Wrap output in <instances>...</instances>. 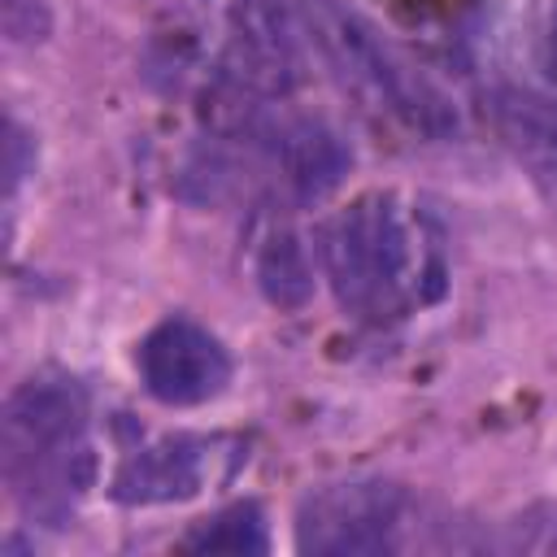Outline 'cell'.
Segmentation results:
<instances>
[{
    "instance_id": "cell-1",
    "label": "cell",
    "mask_w": 557,
    "mask_h": 557,
    "mask_svg": "<svg viewBox=\"0 0 557 557\" xmlns=\"http://www.w3.org/2000/svg\"><path fill=\"white\" fill-rule=\"evenodd\" d=\"M322 274L344 313L361 322H392L431 300L426 278L440 283L435 252L422 248L418 222L396 196H361L339 209L318 235Z\"/></svg>"
},
{
    "instance_id": "cell-2",
    "label": "cell",
    "mask_w": 557,
    "mask_h": 557,
    "mask_svg": "<svg viewBox=\"0 0 557 557\" xmlns=\"http://www.w3.org/2000/svg\"><path fill=\"white\" fill-rule=\"evenodd\" d=\"M0 457L26 518L61 527L91 487L87 396L74 379H30L0 413Z\"/></svg>"
},
{
    "instance_id": "cell-3",
    "label": "cell",
    "mask_w": 557,
    "mask_h": 557,
    "mask_svg": "<svg viewBox=\"0 0 557 557\" xmlns=\"http://www.w3.org/2000/svg\"><path fill=\"white\" fill-rule=\"evenodd\" d=\"M300 9L331 78L357 100L361 113L387 117L413 135H444L453 126L448 100L418 70H409L361 13L339 0H300Z\"/></svg>"
},
{
    "instance_id": "cell-4",
    "label": "cell",
    "mask_w": 557,
    "mask_h": 557,
    "mask_svg": "<svg viewBox=\"0 0 557 557\" xmlns=\"http://www.w3.org/2000/svg\"><path fill=\"white\" fill-rule=\"evenodd\" d=\"M409 496L392 479H344L309 492L296 509V548L313 557H374L396 548Z\"/></svg>"
},
{
    "instance_id": "cell-5",
    "label": "cell",
    "mask_w": 557,
    "mask_h": 557,
    "mask_svg": "<svg viewBox=\"0 0 557 557\" xmlns=\"http://www.w3.org/2000/svg\"><path fill=\"white\" fill-rule=\"evenodd\" d=\"M139 383L152 400L170 409H191L226 392L231 383V352L222 339L191 322V318H161L135 348Z\"/></svg>"
},
{
    "instance_id": "cell-6",
    "label": "cell",
    "mask_w": 557,
    "mask_h": 557,
    "mask_svg": "<svg viewBox=\"0 0 557 557\" xmlns=\"http://www.w3.org/2000/svg\"><path fill=\"white\" fill-rule=\"evenodd\" d=\"M235 78L257 91H287L300 74V22L287 0H235Z\"/></svg>"
},
{
    "instance_id": "cell-7",
    "label": "cell",
    "mask_w": 557,
    "mask_h": 557,
    "mask_svg": "<svg viewBox=\"0 0 557 557\" xmlns=\"http://www.w3.org/2000/svg\"><path fill=\"white\" fill-rule=\"evenodd\" d=\"M218 461V440L200 435H170L139 453H131L113 474V500L117 505H174L191 500L209 479Z\"/></svg>"
},
{
    "instance_id": "cell-8",
    "label": "cell",
    "mask_w": 557,
    "mask_h": 557,
    "mask_svg": "<svg viewBox=\"0 0 557 557\" xmlns=\"http://www.w3.org/2000/svg\"><path fill=\"white\" fill-rule=\"evenodd\" d=\"M492 126L509 157L522 165L531 187L557 209V96L527 91V87H500L487 100Z\"/></svg>"
},
{
    "instance_id": "cell-9",
    "label": "cell",
    "mask_w": 557,
    "mask_h": 557,
    "mask_svg": "<svg viewBox=\"0 0 557 557\" xmlns=\"http://www.w3.org/2000/svg\"><path fill=\"white\" fill-rule=\"evenodd\" d=\"M274 165L296 200H326L352 170V152L335 126L318 117H292L270 139Z\"/></svg>"
},
{
    "instance_id": "cell-10",
    "label": "cell",
    "mask_w": 557,
    "mask_h": 557,
    "mask_svg": "<svg viewBox=\"0 0 557 557\" xmlns=\"http://www.w3.org/2000/svg\"><path fill=\"white\" fill-rule=\"evenodd\" d=\"M257 287L274 309H305L313 300V261L296 231H274L257 248Z\"/></svg>"
},
{
    "instance_id": "cell-11",
    "label": "cell",
    "mask_w": 557,
    "mask_h": 557,
    "mask_svg": "<svg viewBox=\"0 0 557 557\" xmlns=\"http://www.w3.org/2000/svg\"><path fill=\"white\" fill-rule=\"evenodd\" d=\"M187 553H231V557H257L270 553V527L257 500H235L222 505L218 513L200 518L187 535H183Z\"/></svg>"
},
{
    "instance_id": "cell-12",
    "label": "cell",
    "mask_w": 557,
    "mask_h": 557,
    "mask_svg": "<svg viewBox=\"0 0 557 557\" xmlns=\"http://www.w3.org/2000/svg\"><path fill=\"white\" fill-rule=\"evenodd\" d=\"M4 4V35L13 44H44L52 30V13L44 0H0Z\"/></svg>"
},
{
    "instance_id": "cell-13",
    "label": "cell",
    "mask_w": 557,
    "mask_h": 557,
    "mask_svg": "<svg viewBox=\"0 0 557 557\" xmlns=\"http://www.w3.org/2000/svg\"><path fill=\"white\" fill-rule=\"evenodd\" d=\"M35 170V139L9 117V139H4V174H9V196L17 191V183Z\"/></svg>"
},
{
    "instance_id": "cell-14",
    "label": "cell",
    "mask_w": 557,
    "mask_h": 557,
    "mask_svg": "<svg viewBox=\"0 0 557 557\" xmlns=\"http://www.w3.org/2000/svg\"><path fill=\"white\" fill-rule=\"evenodd\" d=\"M540 65H544V78L557 83V0L548 4V22H544V39H540Z\"/></svg>"
}]
</instances>
